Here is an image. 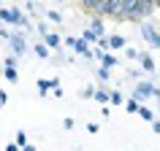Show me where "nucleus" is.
Masks as SVG:
<instances>
[{
	"mask_svg": "<svg viewBox=\"0 0 160 151\" xmlns=\"http://www.w3.org/2000/svg\"><path fill=\"white\" fill-rule=\"evenodd\" d=\"M125 108L130 111V113H138V108H141V100H138V97H133V100H128V103H125Z\"/></svg>",
	"mask_w": 160,
	"mask_h": 151,
	"instance_id": "obj_14",
	"label": "nucleus"
},
{
	"mask_svg": "<svg viewBox=\"0 0 160 151\" xmlns=\"http://www.w3.org/2000/svg\"><path fill=\"white\" fill-rule=\"evenodd\" d=\"M133 97H138V100H147V97H160V89L158 86H152V84H138L136 86V92H133Z\"/></svg>",
	"mask_w": 160,
	"mask_h": 151,
	"instance_id": "obj_6",
	"label": "nucleus"
},
{
	"mask_svg": "<svg viewBox=\"0 0 160 151\" xmlns=\"http://www.w3.org/2000/svg\"><path fill=\"white\" fill-rule=\"evenodd\" d=\"M0 19L8 22V25H17V27H30L27 16L22 14V11H17V8H0Z\"/></svg>",
	"mask_w": 160,
	"mask_h": 151,
	"instance_id": "obj_2",
	"label": "nucleus"
},
{
	"mask_svg": "<svg viewBox=\"0 0 160 151\" xmlns=\"http://www.w3.org/2000/svg\"><path fill=\"white\" fill-rule=\"evenodd\" d=\"M95 100L101 103V105H106V103H111V94L109 92H103V89H95V94H92Z\"/></svg>",
	"mask_w": 160,
	"mask_h": 151,
	"instance_id": "obj_11",
	"label": "nucleus"
},
{
	"mask_svg": "<svg viewBox=\"0 0 160 151\" xmlns=\"http://www.w3.org/2000/svg\"><path fill=\"white\" fill-rule=\"evenodd\" d=\"M141 38L149 46H155V49H160V33L155 30V27L149 25V22H141Z\"/></svg>",
	"mask_w": 160,
	"mask_h": 151,
	"instance_id": "obj_4",
	"label": "nucleus"
},
{
	"mask_svg": "<svg viewBox=\"0 0 160 151\" xmlns=\"http://www.w3.org/2000/svg\"><path fill=\"white\" fill-rule=\"evenodd\" d=\"M90 27H92L98 35H103V16H92V22H90Z\"/></svg>",
	"mask_w": 160,
	"mask_h": 151,
	"instance_id": "obj_13",
	"label": "nucleus"
},
{
	"mask_svg": "<svg viewBox=\"0 0 160 151\" xmlns=\"http://www.w3.org/2000/svg\"><path fill=\"white\" fill-rule=\"evenodd\" d=\"M43 41H46V46H49V49H60V35L57 33H43Z\"/></svg>",
	"mask_w": 160,
	"mask_h": 151,
	"instance_id": "obj_8",
	"label": "nucleus"
},
{
	"mask_svg": "<svg viewBox=\"0 0 160 151\" xmlns=\"http://www.w3.org/2000/svg\"><path fill=\"white\" fill-rule=\"evenodd\" d=\"M82 94H84V97H92L95 89H92V86H87V89H82Z\"/></svg>",
	"mask_w": 160,
	"mask_h": 151,
	"instance_id": "obj_25",
	"label": "nucleus"
},
{
	"mask_svg": "<svg viewBox=\"0 0 160 151\" xmlns=\"http://www.w3.org/2000/svg\"><path fill=\"white\" fill-rule=\"evenodd\" d=\"M138 116H141L144 121H155V113H152L149 108H144V105H141V108H138Z\"/></svg>",
	"mask_w": 160,
	"mask_h": 151,
	"instance_id": "obj_17",
	"label": "nucleus"
},
{
	"mask_svg": "<svg viewBox=\"0 0 160 151\" xmlns=\"http://www.w3.org/2000/svg\"><path fill=\"white\" fill-rule=\"evenodd\" d=\"M95 57H101V65H106V67H114V65H117V57H111V54H106V51H98Z\"/></svg>",
	"mask_w": 160,
	"mask_h": 151,
	"instance_id": "obj_10",
	"label": "nucleus"
},
{
	"mask_svg": "<svg viewBox=\"0 0 160 151\" xmlns=\"http://www.w3.org/2000/svg\"><path fill=\"white\" fill-rule=\"evenodd\" d=\"M46 16H49V22H57V25H60V22H62V16H60L57 11H49V14H46Z\"/></svg>",
	"mask_w": 160,
	"mask_h": 151,
	"instance_id": "obj_22",
	"label": "nucleus"
},
{
	"mask_svg": "<svg viewBox=\"0 0 160 151\" xmlns=\"http://www.w3.org/2000/svg\"><path fill=\"white\" fill-rule=\"evenodd\" d=\"M68 43L73 46V51L76 54H82V57H87V59H92L95 54H92V49H90V43L84 41V38H68Z\"/></svg>",
	"mask_w": 160,
	"mask_h": 151,
	"instance_id": "obj_5",
	"label": "nucleus"
},
{
	"mask_svg": "<svg viewBox=\"0 0 160 151\" xmlns=\"http://www.w3.org/2000/svg\"><path fill=\"white\" fill-rule=\"evenodd\" d=\"M158 6H160V0H138V6H136V16H133V22H144L147 16H152Z\"/></svg>",
	"mask_w": 160,
	"mask_h": 151,
	"instance_id": "obj_3",
	"label": "nucleus"
},
{
	"mask_svg": "<svg viewBox=\"0 0 160 151\" xmlns=\"http://www.w3.org/2000/svg\"><path fill=\"white\" fill-rule=\"evenodd\" d=\"M6 100H8V97H6V92H3V89H0V108H3V105H6Z\"/></svg>",
	"mask_w": 160,
	"mask_h": 151,
	"instance_id": "obj_26",
	"label": "nucleus"
},
{
	"mask_svg": "<svg viewBox=\"0 0 160 151\" xmlns=\"http://www.w3.org/2000/svg\"><path fill=\"white\" fill-rule=\"evenodd\" d=\"M138 62H141V67L147 70V73H152V70H155V59H152L149 54H138Z\"/></svg>",
	"mask_w": 160,
	"mask_h": 151,
	"instance_id": "obj_9",
	"label": "nucleus"
},
{
	"mask_svg": "<svg viewBox=\"0 0 160 151\" xmlns=\"http://www.w3.org/2000/svg\"><path fill=\"white\" fill-rule=\"evenodd\" d=\"M109 46H111V49H125V38H122V35H111Z\"/></svg>",
	"mask_w": 160,
	"mask_h": 151,
	"instance_id": "obj_12",
	"label": "nucleus"
},
{
	"mask_svg": "<svg viewBox=\"0 0 160 151\" xmlns=\"http://www.w3.org/2000/svg\"><path fill=\"white\" fill-rule=\"evenodd\" d=\"M3 73H6V81H11V84H17V81H19V76H17V67H6Z\"/></svg>",
	"mask_w": 160,
	"mask_h": 151,
	"instance_id": "obj_15",
	"label": "nucleus"
},
{
	"mask_svg": "<svg viewBox=\"0 0 160 151\" xmlns=\"http://www.w3.org/2000/svg\"><path fill=\"white\" fill-rule=\"evenodd\" d=\"M98 78H101V81H109V67H106V65H101V70H98Z\"/></svg>",
	"mask_w": 160,
	"mask_h": 151,
	"instance_id": "obj_21",
	"label": "nucleus"
},
{
	"mask_svg": "<svg viewBox=\"0 0 160 151\" xmlns=\"http://www.w3.org/2000/svg\"><path fill=\"white\" fill-rule=\"evenodd\" d=\"M17 143H19V149H27V135L25 132H17Z\"/></svg>",
	"mask_w": 160,
	"mask_h": 151,
	"instance_id": "obj_20",
	"label": "nucleus"
},
{
	"mask_svg": "<svg viewBox=\"0 0 160 151\" xmlns=\"http://www.w3.org/2000/svg\"><path fill=\"white\" fill-rule=\"evenodd\" d=\"M6 67H17V57H14V54L6 57Z\"/></svg>",
	"mask_w": 160,
	"mask_h": 151,
	"instance_id": "obj_24",
	"label": "nucleus"
},
{
	"mask_svg": "<svg viewBox=\"0 0 160 151\" xmlns=\"http://www.w3.org/2000/svg\"><path fill=\"white\" fill-rule=\"evenodd\" d=\"M136 6H138V0H117L114 19H119V22H133V16H136Z\"/></svg>",
	"mask_w": 160,
	"mask_h": 151,
	"instance_id": "obj_1",
	"label": "nucleus"
},
{
	"mask_svg": "<svg viewBox=\"0 0 160 151\" xmlns=\"http://www.w3.org/2000/svg\"><path fill=\"white\" fill-rule=\"evenodd\" d=\"M35 54H38L41 59H46L49 57V46H46V43H38V46H35Z\"/></svg>",
	"mask_w": 160,
	"mask_h": 151,
	"instance_id": "obj_18",
	"label": "nucleus"
},
{
	"mask_svg": "<svg viewBox=\"0 0 160 151\" xmlns=\"http://www.w3.org/2000/svg\"><path fill=\"white\" fill-rule=\"evenodd\" d=\"M82 38H84L87 43H95V41H98V38H101V35H98V33H95V30H92V27H90V30H84V35H82Z\"/></svg>",
	"mask_w": 160,
	"mask_h": 151,
	"instance_id": "obj_16",
	"label": "nucleus"
},
{
	"mask_svg": "<svg viewBox=\"0 0 160 151\" xmlns=\"http://www.w3.org/2000/svg\"><path fill=\"white\" fill-rule=\"evenodd\" d=\"M8 41H11V49H14V54H17V57L27 51V41H25V35H22V33H14Z\"/></svg>",
	"mask_w": 160,
	"mask_h": 151,
	"instance_id": "obj_7",
	"label": "nucleus"
},
{
	"mask_svg": "<svg viewBox=\"0 0 160 151\" xmlns=\"http://www.w3.org/2000/svg\"><path fill=\"white\" fill-rule=\"evenodd\" d=\"M152 130H155V132L160 135V121H152Z\"/></svg>",
	"mask_w": 160,
	"mask_h": 151,
	"instance_id": "obj_27",
	"label": "nucleus"
},
{
	"mask_svg": "<svg viewBox=\"0 0 160 151\" xmlns=\"http://www.w3.org/2000/svg\"><path fill=\"white\" fill-rule=\"evenodd\" d=\"M111 103H114V105H122V94H119V92H111Z\"/></svg>",
	"mask_w": 160,
	"mask_h": 151,
	"instance_id": "obj_23",
	"label": "nucleus"
},
{
	"mask_svg": "<svg viewBox=\"0 0 160 151\" xmlns=\"http://www.w3.org/2000/svg\"><path fill=\"white\" fill-rule=\"evenodd\" d=\"M98 3H101V0H82V6H84L87 11H92V14H95V8H98Z\"/></svg>",
	"mask_w": 160,
	"mask_h": 151,
	"instance_id": "obj_19",
	"label": "nucleus"
},
{
	"mask_svg": "<svg viewBox=\"0 0 160 151\" xmlns=\"http://www.w3.org/2000/svg\"><path fill=\"white\" fill-rule=\"evenodd\" d=\"M33 3H35V0H33Z\"/></svg>",
	"mask_w": 160,
	"mask_h": 151,
	"instance_id": "obj_28",
	"label": "nucleus"
}]
</instances>
